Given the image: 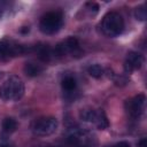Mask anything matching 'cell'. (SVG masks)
I'll return each mask as SVG.
<instances>
[{"mask_svg": "<svg viewBox=\"0 0 147 147\" xmlns=\"http://www.w3.org/2000/svg\"><path fill=\"white\" fill-rule=\"evenodd\" d=\"M87 72L90 74L91 77L99 79L105 75V69L100 64H92L87 68Z\"/></svg>", "mask_w": 147, "mask_h": 147, "instance_id": "cell-14", "label": "cell"}, {"mask_svg": "<svg viewBox=\"0 0 147 147\" xmlns=\"http://www.w3.org/2000/svg\"><path fill=\"white\" fill-rule=\"evenodd\" d=\"M110 147H131V146L126 141H119V142H117V144H115V145H113Z\"/></svg>", "mask_w": 147, "mask_h": 147, "instance_id": "cell-16", "label": "cell"}, {"mask_svg": "<svg viewBox=\"0 0 147 147\" xmlns=\"http://www.w3.org/2000/svg\"><path fill=\"white\" fill-rule=\"evenodd\" d=\"M2 130L6 133H13L17 130V122L13 117H6L2 121Z\"/></svg>", "mask_w": 147, "mask_h": 147, "instance_id": "cell-13", "label": "cell"}, {"mask_svg": "<svg viewBox=\"0 0 147 147\" xmlns=\"http://www.w3.org/2000/svg\"><path fill=\"white\" fill-rule=\"evenodd\" d=\"M138 147H147V140L145 138H142L139 142H138Z\"/></svg>", "mask_w": 147, "mask_h": 147, "instance_id": "cell-17", "label": "cell"}, {"mask_svg": "<svg viewBox=\"0 0 147 147\" xmlns=\"http://www.w3.org/2000/svg\"><path fill=\"white\" fill-rule=\"evenodd\" d=\"M144 63V56L138 52H129L124 61V71L126 74H132L133 71L141 68Z\"/></svg>", "mask_w": 147, "mask_h": 147, "instance_id": "cell-9", "label": "cell"}, {"mask_svg": "<svg viewBox=\"0 0 147 147\" xmlns=\"http://www.w3.org/2000/svg\"><path fill=\"white\" fill-rule=\"evenodd\" d=\"M63 25V14L59 10L48 11L40 18L39 29L45 34H53L57 32Z\"/></svg>", "mask_w": 147, "mask_h": 147, "instance_id": "cell-3", "label": "cell"}, {"mask_svg": "<svg viewBox=\"0 0 147 147\" xmlns=\"http://www.w3.org/2000/svg\"><path fill=\"white\" fill-rule=\"evenodd\" d=\"M80 118L84 122L94 124L99 130H105L109 126L108 118L102 109H84L80 111Z\"/></svg>", "mask_w": 147, "mask_h": 147, "instance_id": "cell-6", "label": "cell"}, {"mask_svg": "<svg viewBox=\"0 0 147 147\" xmlns=\"http://www.w3.org/2000/svg\"><path fill=\"white\" fill-rule=\"evenodd\" d=\"M32 52H34L37 54L38 59L44 63L49 62L53 57V49L47 44H39V45L32 47Z\"/></svg>", "mask_w": 147, "mask_h": 147, "instance_id": "cell-10", "label": "cell"}, {"mask_svg": "<svg viewBox=\"0 0 147 147\" xmlns=\"http://www.w3.org/2000/svg\"><path fill=\"white\" fill-rule=\"evenodd\" d=\"M57 127H59V122L55 117L52 116L39 117L31 125L32 132L36 136H40V137H47L55 133Z\"/></svg>", "mask_w": 147, "mask_h": 147, "instance_id": "cell-4", "label": "cell"}, {"mask_svg": "<svg viewBox=\"0 0 147 147\" xmlns=\"http://www.w3.org/2000/svg\"><path fill=\"white\" fill-rule=\"evenodd\" d=\"M145 106H146L145 94L134 95L133 98L127 99L124 105L127 115L134 119H138L141 117V115L144 114V110H145Z\"/></svg>", "mask_w": 147, "mask_h": 147, "instance_id": "cell-7", "label": "cell"}, {"mask_svg": "<svg viewBox=\"0 0 147 147\" xmlns=\"http://www.w3.org/2000/svg\"><path fill=\"white\" fill-rule=\"evenodd\" d=\"M61 86H62L63 91L70 93V92H72V91L76 90V87H77V80H76V78L72 75H65L62 78V80H61Z\"/></svg>", "mask_w": 147, "mask_h": 147, "instance_id": "cell-12", "label": "cell"}, {"mask_svg": "<svg viewBox=\"0 0 147 147\" xmlns=\"http://www.w3.org/2000/svg\"><path fill=\"white\" fill-rule=\"evenodd\" d=\"M0 147H9V146H7V145H0Z\"/></svg>", "mask_w": 147, "mask_h": 147, "instance_id": "cell-18", "label": "cell"}, {"mask_svg": "<svg viewBox=\"0 0 147 147\" xmlns=\"http://www.w3.org/2000/svg\"><path fill=\"white\" fill-rule=\"evenodd\" d=\"M79 53H80L79 42L75 37L67 38L65 40L59 42L53 48V56L55 57H63L67 54H79Z\"/></svg>", "mask_w": 147, "mask_h": 147, "instance_id": "cell-8", "label": "cell"}, {"mask_svg": "<svg viewBox=\"0 0 147 147\" xmlns=\"http://www.w3.org/2000/svg\"><path fill=\"white\" fill-rule=\"evenodd\" d=\"M101 30L108 37H117L124 30V20L117 11L107 13L101 22Z\"/></svg>", "mask_w": 147, "mask_h": 147, "instance_id": "cell-2", "label": "cell"}, {"mask_svg": "<svg viewBox=\"0 0 147 147\" xmlns=\"http://www.w3.org/2000/svg\"><path fill=\"white\" fill-rule=\"evenodd\" d=\"M24 83L18 76H10L0 87V98L5 101H17L24 95Z\"/></svg>", "mask_w": 147, "mask_h": 147, "instance_id": "cell-1", "label": "cell"}, {"mask_svg": "<svg viewBox=\"0 0 147 147\" xmlns=\"http://www.w3.org/2000/svg\"><path fill=\"white\" fill-rule=\"evenodd\" d=\"M24 74L29 77H37L39 76L42 71H44V67L37 62H33V61H29L24 64Z\"/></svg>", "mask_w": 147, "mask_h": 147, "instance_id": "cell-11", "label": "cell"}, {"mask_svg": "<svg viewBox=\"0 0 147 147\" xmlns=\"http://www.w3.org/2000/svg\"><path fill=\"white\" fill-rule=\"evenodd\" d=\"M38 147H52V146H48L47 145V146H38Z\"/></svg>", "mask_w": 147, "mask_h": 147, "instance_id": "cell-19", "label": "cell"}, {"mask_svg": "<svg viewBox=\"0 0 147 147\" xmlns=\"http://www.w3.org/2000/svg\"><path fill=\"white\" fill-rule=\"evenodd\" d=\"M29 52H32V47H25L14 40L6 38L0 40V60H9L11 57L20 56Z\"/></svg>", "mask_w": 147, "mask_h": 147, "instance_id": "cell-5", "label": "cell"}, {"mask_svg": "<svg viewBox=\"0 0 147 147\" xmlns=\"http://www.w3.org/2000/svg\"><path fill=\"white\" fill-rule=\"evenodd\" d=\"M134 16L139 21H145L146 20V6H145V3L138 6L134 9Z\"/></svg>", "mask_w": 147, "mask_h": 147, "instance_id": "cell-15", "label": "cell"}]
</instances>
